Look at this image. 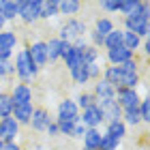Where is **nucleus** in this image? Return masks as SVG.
<instances>
[{"instance_id":"nucleus-1","label":"nucleus","mask_w":150,"mask_h":150,"mask_svg":"<svg viewBox=\"0 0 150 150\" xmlns=\"http://www.w3.org/2000/svg\"><path fill=\"white\" fill-rule=\"evenodd\" d=\"M11 62H13V75H15V79L19 81V84L30 86L32 81L37 79V75L41 73V69L35 64V60L30 58L26 45L19 47V50L13 54V60H11Z\"/></svg>"},{"instance_id":"nucleus-2","label":"nucleus","mask_w":150,"mask_h":150,"mask_svg":"<svg viewBox=\"0 0 150 150\" xmlns=\"http://www.w3.org/2000/svg\"><path fill=\"white\" fill-rule=\"evenodd\" d=\"M86 32H88V24L81 22L79 17H71V19H64V22L60 24L56 39L64 41V43H73L75 39L86 37Z\"/></svg>"},{"instance_id":"nucleus-3","label":"nucleus","mask_w":150,"mask_h":150,"mask_svg":"<svg viewBox=\"0 0 150 150\" xmlns=\"http://www.w3.org/2000/svg\"><path fill=\"white\" fill-rule=\"evenodd\" d=\"M17 19L24 26H35L37 22H41V0H19Z\"/></svg>"},{"instance_id":"nucleus-4","label":"nucleus","mask_w":150,"mask_h":150,"mask_svg":"<svg viewBox=\"0 0 150 150\" xmlns=\"http://www.w3.org/2000/svg\"><path fill=\"white\" fill-rule=\"evenodd\" d=\"M6 92H9L13 105H30V103H35V90H32V86H26V84L15 81V84H11V88Z\"/></svg>"},{"instance_id":"nucleus-5","label":"nucleus","mask_w":150,"mask_h":150,"mask_svg":"<svg viewBox=\"0 0 150 150\" xmlns=\"http://www.w3.org/2000/svg\"><path fill=\"white\" fill-rule=\"evenodd\" d=\"M50 122H54V116L50 114V110L35 105V110H32V118H30V125H28L30 131H35V133H45V129L50 127Z\"/></svg>"},{"instance_id":"nucleus-6","label":"nucleus","mask_w":150,"mask_h":150,"mask_svg":"<svg viewBox=\"0 0 150 150\" xmlns=\"http://www.w3.org/2000/svg\"><path fill=\"white\" fill-rule=\"evenodd\" d=\"M142 94L139 90H131V88H118L116 90V103H118L122 110H133V107H137L139 105V101H142Z\"/></svg>"},{"instance_id":"nucleus-7","label":"nucleus","mask_w":150,"mask_h":150,"mask_svg":"<svg viewBox=\"0 0 150 150\" xmlns=\"http://www.w3.org/2000/svg\"><path fill=\"white\" fill-rule=\"evenodd\" d=\"M56 118L71 120V122H79V107L75 105L73 97H64L62 101H58V107H56Z\"/></svg>"},{"instance_id":"nucleus-8","label":"nucleus","mask_w":150,"mask_h":150,"mask_svg":"<svg viewBox=\"0 0 150 150\" xmlns=\"http://www.w3.org/2000/svg\"><path fill=\"white\" fill-rule=\"evenodd\" d=\"M26 50H28L30 58L35 60V64L39 67L41 71L50 67V62H47V52H45V41L43 39H37V41H32V43H28V45H26Z\"/></svg>"},{"instance_id":"nucleus-9","label":"nucleus","mask_w":150,"mask_h":150,"mask_svg":"<svg viewBox=\"0 0 150 150\" xmlns=\"http://www.w3.org/2000/svg\"><path fill=\"white\" fill-rule=\"evenodd\" d=\"M19 135H22V127L15 122L13 116L0 120V139H2L4 144H6V142H17Z\"/></svg>"},{"instance_id":"nucleus-10","label":"nucleus","mask_w":150,"mask_h":150,"mask_svg":"<svg viewBox=\"0 0 150 150\" xmlns=\"http://www.w3.org/2000/svg\"><path fill=\"white\" fill-rule=\"evenodd\" d=\"M79 122H81L86 129H101V125H105L103 112H101L97 105L88 107V110H81V112H79Z\"/></svg>"},{"instance_id":"nucleus-11","label":"nucleus","mask_w":150,"mask_h":150,"mask_svg":"<svg viewBox=\"0 0 150 150\" xmlns=\"http://www.w3.org/2000/svg\"><path fill=\"white\" fill-rule=\"evenodd\" d=\"M97 107L103 112V120L105 122H114V120H122V107L116 103V99H99Z\"/></svg>"},{"instance_id":"nucleus-12","label":"nucleus","mask_w":150,"mask_h":150,"mask_svg":"<svg viewBox=\"0 0 150 150\" xmlns=\"http://www.w3.org/2000/svg\"><path fill=\"white\" fill-rule=\"evenodd\" d=\"M133 58H135V54L129 52L127 47H122V45L114 47V50H105V64L107 67H120V64H125Z\"/></svg>"},{"instance_id":"nucleus-13","label":"nucleus","mask_w":150,"mask_h":150,"mask_svg":"<svg viewBox=\"0 0 150 150\" xmlns=\"http://www.w3.org/2000/svg\"><path fill=\"white\" fill-rule=\"evenodd\" d=\"M81 11V2L79 0H58V15L64 19L77 17Z\"/></svg>"},{"instance_id":"nucleus-14","label":"nucleus","mask_w":150,"mask_h":150,"mask_svg":"<svg viewBox=\"0 0 150 150\" xmlns=\"http://www.w3.org/2000/svg\"><path fill=\"white\" fill-rule=\"evenodd\" d=\"M0 13H2V17H4L6 24L17 22V15H19V0H0Z\"/></svg>"},{"instance_id":"nucleus-15","label":"nucleus","mask_w":150,"mask_h":150,"mask_svg":"<svg viewBox=\"0 0 150 150\" xmlns=\"http://www.w3.org/2000/svg\"><path fill=\"white\" fill-rule=\"evenodd\" d=\"M45 52H47V62L56 64L60 62V54H62V41L56 37H50L45 41Z\"/></svg>"},{"instance_id":"nucleus-16","label":"nucleus","mask_w":150,"mask_h":150,"mask_svg":"<svg viewBox=\"0 0 150 150\" xmlns=\"http://www.w3.org/2000/svg\"><path fill=\"white\" fill-rule=\"evenodd\" d=\"M32 110H35V103L30 105H13V118L19 127H28L30 125V118H32Z\"/></svg>"},{"instance_id":"nucleus-17","label":"nucleus","mask_w":150,"mask_h":150,"mask_svg":"<svg viewBox=\"0 0 150 150\" xmlns=\"http://www.w3.org/2000/svg\"><path fill=\"white\" fill-rule=\"evenodd\" d=\"M103 133H107V135H112L114 139L122 142L127 137L129 129H127V125L122 120H114V122H105V125H103Z\"/></svg>"},{"instance_id":"nucleus-18","label":"nucleus","mask_w":150,"mask_h":150,"mask_svg":"<svg viewBox=\"0 0 150 150\" xmlns=\"http://www.w3.org/2000/svg\"><path fill=\"white\" fill-rule=\"evenodd\" d=\"M101 135H103L101 129H86L84 137H81V148L84 150H99Z\"/></svg>"},{"instance_id":"nucleus-19","label":"nucleus","mask_w":150,"mask_h":150,"mask_svg":"<svg viewBox=\"0 0 150 150\" xmlns=\"http://www.w3.org/2000/svg\"><path fill=\"white\" fill-rule=\"evenodd\" d=\"M0 47H4V50H9L15 54L19 50V35L15 30H11V28H6L4 32H0Z\"/></svg>"},{"instance_id":"nucleus-20","label":"nucleus","mask_w":150,"mask_h":150,"mask_svg":"<svg viewBox=\"0 0 150 150\" xmlns=\"http://www.w3.org/2000/svg\"><path fill=\"white\" fill-rule=\"evenodd\" d=\"M94 97H97V101L99 99H114L116 97V90L107 84L105 79H97V81H92V90H90Z\"/></svg>"},{"instance_id":"nucleus-21","label":"nucleus","mask_w":150,"mask_h":150,"mask_svg":"<svg viewBox=\"0 0 150 150\" xmlns=\"http://www.w3.org/2000/svg\"><path fill=\"white\" fill-rule=\"evenodd\" d=\"M58 15V0H41V22L56 19Z\"/></svg>"},{"instance_id":"nucleus-22","label":"nucleus","mask_w":150,"mask_h":150,"mask_svg":"<svg viewBox=\"0 0 150 150\" xmlns=\"http://www.w3.org/2000/svg\"><path fill=\"white\" fill-rule=\"evenodd\" d=\"M71 75V81L75 86H79V88H84L86 84H90V75H88V64H79V67H75L73 71H69Z\"/></svg>"},{"instance_id":"nucleus-23","label":"nucleus","mask_w":150,"mask_h":150,"mask_svg":"<svg viewBox=\"0 0 150 150\" xmlns=\"http://www.w3.org/2000/svg\"><path fill=\"white\" fill-rule=\"evenodd\" d=\"M73 101H75V105L79 107V112L81 110H88V107H92V105H97V97H94L90 90L77 92V97H73Z\"/></svg>"},{"instance_id":"nucleus-24","label":"nucleus","mask_w":150,"mask_h":150,"mask_svg":"<svg viewBox=\"0 0 150 150\" xmlns=\"http://www.w3.org/2000/svg\"><path fill=\"white\" fill-rule=\"evenodd\" d=\"M92 28L97 30L99 35H103V37H107V35H110V32H112V30L116 28V24H114L112 19L107 17V15H99L97 19H94V26H92Z\"/></svg>"},{"instance_id":"nucleus-25","label":"nucleus","mask_w":150,"mask_h":150,"mask_svg":"<svg viewBox=\"0 0 150 150\" xmlns=\"http://www.w3.org/2000/svg\"><path fill=\"white\" fill-rule=\"evenodd\" d=\"M122 35H125V30H122V28H114L110 35L105 37V41H103V50H114V47H120V45H122Z\"/></svg>"},{"instance_id":"nucleus-26","label":"nucleus","mask_w":150,"mask_h":150,"mask_svg":"<svg viewBox=\"0 0 150 150\" xmlns=\"http://www.w3.org/2000/svg\"><path fill=\"white\" fill-rule=\"evenodd\" d=\"M79 56H81V64H92V62H99L101 60V50H97L92 45H86L79 52Z\"/></svg>"},{"instance_id":"nucleus-27","label":"nucleus","mask_w":150,"mask_h":150,"mask_svg":"<svg viewBox=\"0 0 150 150\" xmlns=\"http://www.w3.org/2000/svg\"><path fill=\"white\" fill-rule=\"evenodd\" d=\"M139 45H142V39H139L137 35H133V32H127V30H125V35H122V47H127L129 52H133L135 56H137Z\"/></svg>"},{"instance_id":"nucleus-28","label":"nucleus","mask_w":150,"mask_h":150,"mask_svg":"<svg viewBox=\"0 0 150 150\" xmlns=\"http://www.w3.org/2000/svg\"><path fill=\"white\" fill-rule=\"evenodd\" d=\"M11 114H13V101L6 90H0V120L9 118Z\"/></svg>"},{"instance_id":"nucleus-29","label":"nucleus","mask_w":150,"mask_h":150,"mask_svg":"<svg viewBox=\"0 0 150 150\" xmlns=\"http://www.w3.org/2000/svg\"><path fill=\"white\" fill-rule=\"evenodd\" d=\"M122 122L129 127H139L142 125V118H139V112L137 107H133V110H122Z\"/></svg>"},{"instance_id":"nucleus-30","label":"nucleus","mask_w":150,"mask_h":150,"mask_svg":"<svg viewBox=\"0 0 150 150\" xmlns=\"http://www.w3.org/2000/svg\"><path fill=\"white\" fill-rule=\"evenodd\" d=\"M120 148H122V142L114 139L112 135H107V133H103V135H101L99 150H120Z\"/></svg>"},{"instance_id":"nucleus-31","label":"nucleus","mask_w":150,"mask_h":150,"mask_svg":"<svg viewBox=\"0 0 150 150\" xmlns=\"http://www.w3.org/2000/svg\"><path fill=\"white\" fill-rule=\"evenodd\" d=\"M137 112H139V118H142V125H148L150 122V99L148 94H144L137 105Z\"/></svg>"},{"instance_id":"nucleus-32","label":"nucleus","mask_w":150,"mask_h":150,"mask_svg":"<svg viewBox=\"0 0 150 150\" xmlns=\"http://www.w3.org/2000/svg\"><path fill=\"white\" fill-rule=\"evenodd\" d=\"M54 122H56V127H58V133L62 135V137H71L75 122H71V120H62V118H54Z\"/></svg>"},{"instance_id":"nucleus-33","label":"nucleus","mask_w":150,"mask_h":150,"mask_svg":"<svg viewBox=\"0 0 150 150\" xmlns=\"http://www.w3.org/2000/svg\"><path fill=\"white\" fill-rule=\"evenodd\" d=\"M101 71H103V64H101V60H99V62L88 64V75H90V81L101 79Z\"/></svg>"},{"instance_id":"nucleus-34","label":"nucleus","mask_w":150,"mask_h":150,"mask_svg":"<svg viewBox=\"0 0 150 150\" xmlns=\"http://www.w3.org/2000/svg\"><path fill=\"white\" fill-rule=\"evenodd\" d=\"M137 2H139V0H120V11H118V13H120L122 17L129 15V13L137 6Z\"/></svg>"},{"instance_id":"nucleus-35","label":"nucleus","mask_w":150,"mask_h":150,"mask_svg":"<svg viewBox=\"0 0 150 150\" xmlns=\"http://www.w3.org/2000/svg\"><path fill=\"white\" fill-rule=\"evenodd\" d=\"M6 77H13V62L11 60L0 62V81H4Z\"/></svg>"},{"instance_id":"nucleus-36","label":"nucleus","mask_w":150,"mask_h":150,"mask_svg":"<svg viewBox=\"0 0 150 150\" xmlns=\"http://www.w3.org/2000/svg\"><path fill=\"white\" fill-rule=\"evenodd\" d=\"M101 9L105 13H118L120 11V0L118 2H114V0H103V2H101Z\"/></svg>"},{"instance_id":"nucleus-37","label":"nucleus","mask_w":150,"mask_h":150,"mask_svg":"<svg viewBox=\"0 0 150 150\" xmlns=\"http://www.w3.org/2000/svg\"><path fill=\"white\" fill-rule=\"evenodd\" d=\"M84 133H86V127L81 125V122H75V127H73V133H71V139H79V142H81Z\"/></svg>"},{"instance_id":"nucleus-38","label":"nucleus","mask_w":150,"mask_h":150,"mask_svg":"<svg viewBox=\"0 0 150 150\" xmlns=\"http://www.w3.org/2000/svg\"><path fill=\"white\" fill-rule=\"evenodd\" d=\"M139 54H142V58H144V62H146V60H148V56H150V39H144V41H142L137 56H139Z\"/></svg>"},{"instance_id":"nucleus-39","label":"nucleus","mask_w":150,"mask_h":150,"mask_svg":"<svg viewBox=\"0 0 150 150\" xmlns=\"http://www.w3.org/2000/svg\"><path fill=\"white\" fill-rule=\"evenodd\" d=\"M45 133H47V137H60V133H58V127H56V122H50V127L45 129Z\"/></svg>"},{"instance_id":"nucleus-40","label":"nucleus","mask_w":150,"mask_h":150,"mask_svg":"<svg viewBox=\"0 0 150 150\" xmlns=\"http://www.w3.org/2000/svg\"><path fill=\"white\" fill-rule=\"evenodd\" d=\"M6 60H13V52L4 50V47H0V62H6Z\"/></svg>"},{"instance_id":"nucleus-41","label":"nucleus","mask_w":150,"mask_h":150,"mask_svg":"<svg viewBox=\"0 0 150 150\" xmlns=\"http://www.w3.org/2000/svg\"><path fill=\"white\" fill-rule=\"evenodd\" d=\"M2 150H22V144L19 142H6L2 146Z\"/></svg>"},{"instance_id":"nucleus-42","label":"nucleus","mask_w":150,"mask_h":150,"mask_svg":"<svg viewBox=\"0 0 150 150\" xmlns=\"http://www.w3.org/2000/svg\"><path fill=\"white\" fill-rule=\"evenodd\" d=\"M6 26H9V24H6V22H4V17H2V13H0V32H4V30H6Z\"/></svg>"},{"instance_id":"nucleus-43","label":"nucleus","mask_w":150,"mask_h":150,"mask_svg":"<svg viewBox=\"0 0 150 150\" xmlns=\"http://www.w3.org/2000/svg\"><path fill=\"white\" fill-rule=\"evenodd\" d=\"M30 150H50V148H47L45 144H32V148Z\"/></svg>"},{"instance_id":"nucleus-44","label":"nucleus","mask_w":150,"mask_h":150,"mask_svg":"<svg viewBox=\"0 0 150 150\" xmlns=\"http://www.w3.org/2000/svg\"><path fill=\"white\" fill-rule=\"evenodd\" d=\"M2 146H4V142H2V139H0V150H2Z\"/></svg>"},{"instance_id":"nucleus-45","label":"nucleus","mask_w":150,"mask_h":150,"mask_svg":"<svg viewBox=\"0 0 150 150\" xmlns=\"http://www.w3.org/2000/svg\"><path fill=\"white\" fill-rule=\"evenodd\" d=\"M22 150H30V148H26V146H22Z\"/></svg>"},{"instance_id":"nucleus-46","label":"nucleus","mask_w":150,"mask_h":150,"mask_svg":"<svg viewBox=\"0 0 150 150\" xmlns=\"http://www.w3.org/2000/svg\"><path fill=\"white\" fill-rule=\"evenodd\" d=\"M0 84H2V81H0Z\"/></svg>"},{"instance_id":"nucleus-47","label":"nucleus","mask_w":150,"mask_h":150,"mask_svg":"<svg viewBox=\"0 0 150 150\" xmlns=\"http://www.w3.org/2000/svg\"><path fill=\"white\" fill-rule=\"evenodd\" d=\"M81 150H84V148H81Z\"/></svg>"}]
</instances>
